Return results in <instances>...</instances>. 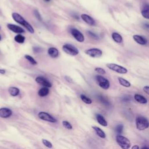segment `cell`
I'll return each instance as SVG.
<instances>
[{
  "instance_id": "cell-20",
  "label": "cell",
  "mask_w": 149,
  "mask_h": 149,
  "mask_svg": "<svg viewBox=\"0 0 149 149\" xmlns=\"http://www.w3.org/2000/svg\"><path fill=\"white\" fill-rule=\"evenodd\" d=\"M141 15L146 19H149V6L146 4L141 11Z\"/></svg>"
},
{
  "instance_id": "cell-39",
  "label": "cell",
  "mask_w": 149,
  "mask_h": 149,
  "mask_svg": "<svg viewBox=\"0 0 149 149\" xmlns=\"http://www.w3.org/2000/svg\"><path fill=\"white\" fill-rule=\"evenodd\" d=\"M44 1H45V2H49V1H50V0H44Z\"/></svg>"
},
{
  "instance_id": "cell-33",
  "label": "cell",
  "mask_w": 149,
  "mask_h": 149,
  "mask_svg": "<svg viewBox=\"0 0 149 149\" xmlns=\"http://www.w3.org/2000/svg\"><path fill=\"white\" fill-rule=\"evenodd\" d=\"M33 51L35 54H37V53L40 52L42 51V49L38 47H34L33 48Z\"/></svg>"
},
{
  "instance_id": "cell-19",
  "label": "cell",
  "mask_w": 149,
  "mask_h": 149,
  "mask_svg": "<svg viewBox=\"0 0 149 149\" xmlns=\"http://www.w3.org/2000/svg\"><path fill=\"white\" fill-rule=\"evenodd\" d=\"M134 98L137 102L140 104H147V100L144 96L138 94H136L134 95Z\"/></svg>"
},
{
  "instance_id": "cell-36",
  "label": "cell",
  "mask_w": 149,
  "mask_h": 149,
  "mask_svg": "<svg viewBox=\"0 0 149 149\" xmlns=\"http://www.w3.org/2000/svg\"><path fill=\"white\" fill-rule=\"evenodd\" d=\"M6 73V70L3 69H1L0 68V74H3Z\"/></svg>"
},
{
  "instance_id": "cell-40",
  "label": "cell",
  "mask_w": 149,
  "mask_h": 149,
  "mask_svg": "<svg viewBox=\"0 0 149 149\" xmlns=\"http://www.w3.org/2000/svg\"><path fill=\"white\" fill-rule=\"evenodd\" d=\"M2 40V37H1V35L0 34V41Z\"/></svg>"
},
{
  "instance_id": "cell-15",
  "label": "cell",
  "mask_w": 149,
  "mask_h": 149,
  "mask_svg": "<svg viewBox=\"0 0 149 149\" xmlns=\"http://www.w3.org/2000/svg\"><path fill=\"white\" fill-rule=\"evenodd\" d=\"M48 54L52 58H56L59 56V51L56 48L51 47L48 49Z\"/></svg>"
},
{
  "instance_id": "cell-2",
  "label": "cell",
  "mask_w": 149,
  "mask_h": 149,
  "mask_svg": "<svg viewBox=\"0 0 149 149\" xmlns=\"http://www.w3.org/2000/svg\"><path fill=\"white\" fill-rule=\"evenodd\" d=\"M116 141L122 149H129L131 146V143L129 140L122 135H117L116 137Z\"/></svg>"
},
{
  "instance_id": "cell-5",
  "label": "cell",
  "mask_w": 149,
  "mask_h": 149,
  "mask_svg": "<svg viewBox=\"0 0 149 149\" xmlns=\"http://www.w3.org/2000/svg\"><path fill=\"white\" fill-rule=\"evenodd\" d=\"M62 49L65 53L72 56H76L79 53L78 49L74 45L70 44H65L62 46Z\"/></svg>"
},
{
  "instance_id": "cell-10",
  "label": "cell",
  "mask_w": 149,
  "mask_h": 149,
  "mask_svg": "<svg viewBox=\"0 0 149 149\" xmlns=\"http://www.w3.org/2000/svg\"><path fill=\"white\" fill-rule=\"evenodd\" d=\"M35 80L37 83H38V84H41V85H42V86H43L45 87L49 88V87H52L51 83L47 79H46L44 77L37 76L35 79Z\"/></svg>"
},
{
  "instance_id": "cell-21",
  "label": "cell",
  "mask_w": 149,
  "mask_h": 149,
  "mask_svg": "<svg viewBox=\"0 0 149 149\" xmlns=\"http://www.w3.org/2000/svg\"><path fill=\"white\" fill-rule=\"evenodd\" d=\"M92 128L95 130L96 134L101 138L102 139H105L106 137V135L105 133H104V132L100 129V127H97V126H92Z\"/></svg>"
},
{
  "instance_id": "cell-24",
  "label": "cell",
  "mask_w": 149,
  "mask_h": 149,
  "mask_svg": "<svg viewBox=\"0 0 149 149\" xmlns=\"http://www.w3.org/2000/svg\"><path fill=\"white\" fill-rule=\"evenodd\" d=\"M25 37L23 36V35L20 34H18L17 35L15 36V37H14V40L15 41L17 42V43H19V44H23L24 42V41H25Z\"/></svg>"
},
{
  "instance_id": "cell-29",
  "label": "cell",
  "mask_w": 149,
  "mask_h": 149,
  "mask_svg": "<svg viewBox=\"0 0 149 149\" xmlns=\"http://www.w3.org/2000/svg\"><path fill=\"white\" fill-rule=\"evenodd\" d=\"M94 70H95L96 72H97L98 73L100 74H104L106 73L105 70L103 68H102L97 67V68H95L94 69Z\"/></svg>"
},
{
  "instance_id": "cell-6",
  "label": "cell",
  "mask_w": 149,
  "mask_h": 149,
  "mask_svg": "<svg viewBox=\"0 0 149 149\" xmlns=\"http://www.w3.org/2000/svg\"><path fill=\"white\" fill-rule=\"evenodd\" d=\"M95 79L99 86L104 90H108L110 86L109 81L101 75L95 76Z\"/></svg>"
},
{
  "instance_id": "cell-17",
  "label": "cell",
  "mask_w": 149,
  "mask_h": 149,
  "mask_svg": "<svg viewBox=\"0 0 149 149\" xmlns=\"http://www.w3.org/2000/svg\"><path fill=\"white\" fill-rule=\"evenodd\" d=\"M113 40L117 43H121L123 41V38L122 36L116 32H113L111 34Z\"/></svg>"
},
{
  "instance_id": "cell-38",
  "label": "cell",
  "mask_w": 149,
  "mask_h": 149,
  "mask_svg": "<svg viewBox=\"0 0 149 149\" xmlns=\"http://www.w3.org/2000/svg\"><path fill=\"white\" fill-rule=\"evenodd\" d=\"M140 149H148V148L147 147H146V146H145V147H143L141 148Z\"/></svg>"
},
{
  "instance_id": "cell-25",
  "label": "cell",
  "mask_w": 149,
  "mask_h": 149,
  "mask_svg": "<svg viewBox=\"0 0 149 149\" xmlns=\"http://www.w3.org/2000/svg\"><path fill=\"white\" fill-rule=\"evenodd\" d=\"M80 98L83 102H84V103H86L87 104H91L92 103V100L90 98L86 97L84 94L80 95Z\"/></svg>"
},
{
  "instance_id": "cell-3",
  "label": "cell",
  "mask_w": 149,
  "mask_h": 149,
  "mask_svg": "<svg viewBox=\"0 0 149 149\" xmlns=\"http://www.w3.org/2000/svg\"><path fill=\"white\" fill-rule=\"evenodd\" d=\"M136 128L139 130H144L149 126L148 120L143 116H139L136 119Z\"/></svg>"
},
{
  "instance_id": "cell-27",
  "label": "cell",
  "mask_w": 149,
  "mask_h": 149,
  "mask_svg": "<svg viewBox=\"0 0 149 149\" xmlns=\"http://www.w3.org/2000/svg\"><path fill=\"white\" fill-rule=\"evenodd\" d=\"M62 123L63 126L65 129H66L68 130H72V125L68 121L63 120V121H62Z\"/></svg>"
},
{
  "instance_id": "cell-31",
  "label": "cell",
  "mask_w": 149,
  "mask_h": 149,
  "mask_svg": "<svg viewBox=\"0 0 149 149\" xmlns=\"http://www.w3.org/2000/svg\"><path fill=\"white\" fill-rule=\"evenodd\" d=\"M123 129V126L122 125H118L116 126L115 130L118 133H122Z\"/></svg>"
},
{
  "instance_id": "cell-28",
  "label": "cell",
  "mask_w": 149,
  "mask_h": 149,
  "mask_svg": "<svg viewBox=\"0 0 149 149\" xmlns=\"http://www.w3.org/2000/svg\"><path fill=\"white\" fill-rule=\"evenodd\" d=\"M42 144L45 146L47 147V148H51L52 147V144L48 140H45V139H42Z\"/></svg>"
},
{
  "instance_id": "cell-34",
  "label": "cell",
  "mask_w": 149,
  "mask_h": 149,
  "mask_svg": "<svg viewBox=\"0 0 149 149\" xmlns=\"http://www.w3.org/2000/svg\"><path fill=\"white\" fill-rule=\"evenodd\" d=\"M143 91L147 94H149V87L148 86H146L143 87Z\"/></svg>"
},
{
  "instance_id": "cell-22",
  "label": "cell",
  "mask_w": 149,
  "mask_h": 149,
  "mask_svg": "<svg viewBox=\"0 0 149 149\" xmlns=\"http://www.w3.org/2000/svg\"><path fill=\"white\" fill-rule=\"evenodd\" d=\"M49 93V88L48 87H42L38 91V95L41 97H45L47 96Z\"/></svg>"
},
{
  "instance_id": "cell-13",
  "label": "cell",
  "mask_w": 149,
  "mask_h": 149,
  "mask_svg": "<svg viewBox=\"0 0 149 149\" xmlns=\"http://www.w3.org/2000/svg\"><path fill=\"white\" fill-rule=\"evenodd\" d=\"M81 19L87 24L90 26H95V20L90 15L85 13H83L80 15Z\"/></svg>"
},
{
  "instance_id": "cell-1",
  "label": "cell",
  "mask_w": 149,
  "mask_h": 149,
  "mask_svg": "<svg viewBox=\"0 0 149 149\" xmlns=\"http://www.w3.org/2000/svg\"><path fill=\"white\" fill-rule=\"evenodd\" d=\"M12 17L16 23L25 27L29 33L31 34H33L34 33V29L33 26L26 20H25L22 15H20L18 13L13 12L12 13Z\"/></svg>"
},
{
  "instance_id": "cell-41",
  "label": "cell",
  "mask_w": 149,
  "mask_h": 149,
  "mask_svg": "<svg viewBox=\"0 0 149 149\" xmlns=\"http://www.w3.org/2000/svg\"><path fill=\"white\" fill-rule=\"evenodd\" d=\"M1 26H0V30H1Z\"/></svg>"
},
{
  "instance_id": "cell-9",
  "label": "cell",
  "mask_w": 149,
  "mask_h": 149,
  "mask_svg": "<svg viewBox=\"0 0 149 149\" xmlns=\"http://www.w3.org/2000/svg\"><path fill=\"white\" fill-rule=\"evenodd\" d=\"M38 116L40 119L49 122L55 123L56 122V120L54 118L45 112H40L38 113Z\"/></svg>"
},
{
  "instance_id": "cell-30",
  "label": "cell",
  "mask_w": 149,
  "mask_h": 149,
  "mask_svg": "<svg viewBox=\"0 0 149 149\" xmlns=\"http://www.w3.org/2000/svg\"><path fill=\"white\" fill-rule=\"evenodd\" d=\"M87 34H88L92 38H93V39H94V40H97L99 39V37H98V35H97V34H95L94 33H93V32H92V31H87Z\"/></svg>"
},
{
  "instance_id": "cell-8",
  "label": "cell",
  "mask_w": 149,
  "mask_h": 149,
  "mask_svg": "<svg viewBox=\"0 0 149 149\" xmlns=\"http://www.w3.org/2000/svg\"><path fill=\"white\" fill-rule=\"evenodd\" d=\"M70 33L72 36L79 42H83L84 41V36L78 29L76 28H72L70 30Z\"/></svg>"
},
{
  "instance_id": "cell-18",
  "label": "cell",
  "mask_w": 149,
  "mask_h": 149,
  "mask_svg": "<svg viewBox=\"0 0 149 149\" xmlns=\"http://www.w3.org/2000/svg\"><path fill=\"white\" fill-rule=\"evenodd\" d=\"M8 92L11 96L16 97L19 94L20 90L16 87H10L8 88Z\"/></svg>"
},
{
  "instance_id": "cell-26",
  "label": "cell",
  "mask_w": 149,
  "mask_h": 149,
  "mask_svg": "<svg viewBox=\"0 0 149 149\" xmlns=\"http://www.w3.org/2000/svg\"><path fill=\"white\" fill-rule=\"evenodd\" d=\"M24 58L32 65H36L37 64V62L33 58V57H32L31 56L29 55H24Z\"/></svg>"
},
{
  "instance_id": "cell-4",
  "label": "cell",
  "mask_w": 149,
  "mask_h": 149,
  "mask_svg": "<svg viewBox=\"0 0 149 149\" xmlns=\"http://www.w3.org/2000/svg\"><path fill=\"white\" fill-rule=\"evenodd\" d=\"M106 66L109 69L112 70H113L116 73H120V74H126L128 72L127 69L126 68H125L124 66L117 65L116 63H108L106 65Z\"/></svg>"
},
{
  "instance_id": "cell-14",
  "label": "cell",
  "mask_w": 149,
  "mask_h": 149,
  "mask_svg": "<svg viewBox=\"0 0 149 149\" xmlns=\"http://www.w3.org/2000/svg\"><path fill=\"white\" fill-rule=\"evenodd\" d=\"M133 40L139 44L141 45H144L147 44V40L146 37L138 35V34H135L133 36Z\"/></svg>"
},
{
  "instance_id": "cell-32",
  "label": "cell",
  "mask_w": 149,
  "mask_h": 149,
  "mask_svg": "<svg viewBox=\"0 0 149 149\" xmlns=\"http://www.w3.org/2000/svg\"><path fill=\"white\" fill-rule=\"evenodd\" d=\"M34 14L36 16V17L39 20V21H41V15L40 14L39 12L37 10H34Z\"/></svg>"
},
{
  "instance_id": "cell-11",
  "label": "cell",
  "mask_w": 149,
  "mask_h": 149,
  "mask_svg": "<svg viewBox=\"0 0 149 149\" xmlns=\"http://www.w3.org/2000/svg\"><path fill=\"white\" fill-rule=\"evenodd\" d=\"M8 29H9L10 31H13V33H17V34H22V33H23L25 32L24 30L17 26V25H16V24H10V23H8L7 25H6Z\"/></svg>"
},
{
  "instance_id": "cell-37",
  "label": "cell",
  "mask_w": 149,
  "mask_h": 149,
  "mask_svg": "<svg viewBox=\"0 0 149 149\" xmlns=\"http://www.w3.org/2000/svg\"><path fill=\"white\" fill-rule=\"evenodd\" d=\"M132 149H139V147L137 145H134L132 147Z\"/></svg>"
},
{
  "instance_id": "cell-7",
  "label": "cell",
  "mask_w": 149,
  "mask_h": 149,
  "mask_svg": "<svg viewBox=\"0 0 149 149\" xmlns=\"http://www.w3.org/2000/svg\"><path fill=\"white\" fill-rule=\"evenodd\" d=\"M84 52L86 55L93 58H100L102 55V51L100 49L97 48H92L87 49L85 50Z\"/></svg>"
},
{
  "instance_id": "cell-23",
  "label": "cell",
  "mask_w": 149,
  "mask_h": 149,
  "mask_svg": "<svg viewBox=\"0 0 149 149\" xmlns=\"http://www.w3.org/2000/svg\"><path fill=\"white\" fill-rule=\"evenodd\" d=\"M118 81H119V84L121 86H122L125 87H130V86H131L130 83L128 80H126L125 79L119 77H118Z\"/></svg>"
},
{
  "instance_id": "cell-16",
  "label": "cell",
  "mask_w": 149,
  "mask_h": 149,
  "mask_svg": "<svg viewBox=\"0 0 149 149\" xmlns=\"http://www.w3.org/2000/svg\"><path fill=\"white\" fill-rule=\"evenodd\" d=\"M96 119L97 120L98 122V123L101 125L102 126L106 127L108 125V123L106 121V120L104 119V118L102 116V115L99 114V113H97L96 114Z\"/></svg>"
},
{
  "instance_id": "cell-12",
  "label": "cell",
  "mask_w": 149,
  "mask_h": 149,
  "mask_svg": "<svg viewBox=\"0 0 149 149\" xmlns=\"http://www.w3.org/2000/svg\"><path fill=\"white\" fill-rule=\"evenodd\" d=\"M12 111L8 108L2 107L0 108V118H8L12 116Z\"/></svg>"
},
{
  "instance_id": "cell-35",
  "label": "cell",
  "mask_w": 149,
  "mask_h": 149,
  "mask_svg": "<svg viewBox=\"0 0 149 149\" xmlns=\"http://www.w3.org/2000/svg\"><path fill=\"white\" fill-rule=\"evenodd\" d=\"M65 80L68 82H69V83H73V80H72V79L70 77L68 76H65Z\"/></svg>"
}]
</instances>
